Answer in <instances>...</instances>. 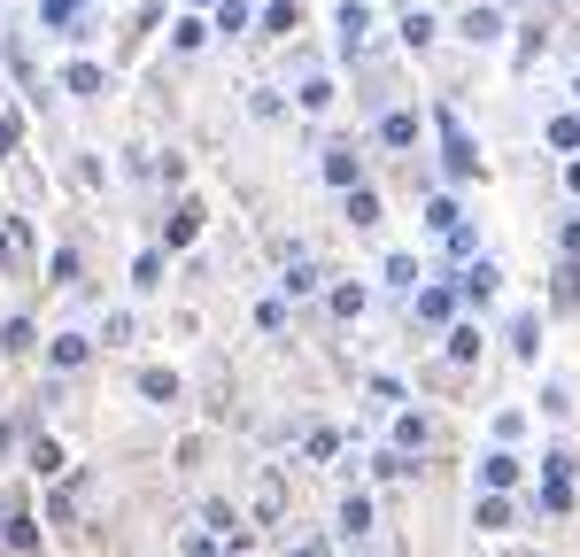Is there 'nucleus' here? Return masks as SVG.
Here are the masks:
<instances>
[{"mask_svg": "<svg viewBox=\"0 0 580 557\" xmlns=\"http://www.w3.org/2000/svg\"><path fill=\"white\" fill-rule=\"evenodd\" d=\"M434 124H441V163H449V178H480V147H472V132H464V117L457 109H449V101H441L434 109Z\"/></svg>", "mask_w": 580, "mask_h": 557, "instance_id": "nucleus-1", "label": "nucleus"}, {"mask_svg": "<svg viewBox=\"0 0 580 557\" xmlns=\"http://www.w3.org/2000/svg\"><path fill=\"white\" fill-rule=\"evenodd\" d=\"M534 511H542V519H565V511H573V449H550V457H542Z\"/></svg>", "mask_w": 580, "mask_h": 557, "instance_id": "nucleus-2", "label": "nucleus"}, {"mask_svg": "<svg viewBox=\"0 0 580 557\" xmlns=\"http://www.w3.org/2000/svg\"><path fill=\"white\" fill-rule=\"evenodd\" d=\"M194 240H202V202H194V194H178V202H171V217H163V256L194 248Z\"/></svg>", "mask_w": 580, "mask_h": 557, "instance_id": "nucleus-3", "label": "nucleus"}, {"mask_svg": "<svg viewBox=\"0 0 580 557\" xmlns=\"http://www.w3.org/2000/svg\"><path fill=\"white\" fill-rule=\"evenodd\" d=\"M457 39L464 47H495V39H503V8H495V0H472L457 16Z\"/></svg>", "mask_w": 580, "mask_h": 557, "instance_id": "nucleus-4", "label": "nucleus"}, {"mask_svg": "<svg viewBox=\"0 0 580 557\" xmlns=\"http://www.w3.org/2000/svg\"><path fill=\"white\" fill-rule=\"evenodd\" d=\"M457 294L472 302V310H488L495 294H503V271H495L488 256H480V264H464V271H457Z\"/></svg>", "mask_w": 580, "mask_h": 557, "instance_id": "nucleus-5", "label": "nucleus"}, {"mask_svg": "<svg viewBox=\"0 0 580 557\" xmlns=\"http://www.w3.org/2000/svg\"><path fill=\"white\" fill-rule=\"evenodd\" d=\"M333 24H341V55L356 62V55H364V39H372V8H364V0H341Z\"/></svg>", "mask_w": 580, "mask_h": 557, "instance_id": "nucleus-6", "label": "nucleus"}, {"mask_svg": "<svg viewBox=\"0 0 580 557\" xmlns=\"http://www.w3.org/2000/svg\"><path fill=\"white\" fill-rule=\"evenodd\" d=\"M24 465H31V480H62V472H70V457H62L55 434H31V441H24Z\"/></svg>", "mask_w": 580, "mask_h": 557, "instance_id": "nucleus-7", "label": "nucleus"}, {"mask_svg": "<svg viewBox=\"0 0 580 557\" xmlns=\"http://www.w3.org/2000/svg\"><path fill=\"white\" fill-rule=\"evenodd\" d=\"M202 527L217 534V542H225L232 557L248 550V527H240V511H232V503H217V496H209V503H202Z\"/></svg>", "mask_w": 580, "mask_h": 557, "instance_id": "nucleus-8", "label": "nucleus"}, {"mask_svg": "<svg viewBox=\"0 0 580 557\" xmlns=\"http://www.w3.org/2000/svg\"><path fill=\"white\" fill-rule=\"evenodd\" d=\"M62 93H78V101H93V93H109V70H101V62H62Z\"/></svg>", "mask_w": 580, "mask_h": 557, "instance_id": "nucleus-9", "label": "nucleus"}, {"mask_svg": "<svg viewBox=\"0 0 580 557\" xmlns=\"http://www.w3.org/2000/svg\"><path fill=\"white\" fill-rule=\"evenodd\" d=\"M256 31H263V39H294V31H302V0H271V8H256Z\"/></svg>", "mask_w": 580, "mask_h": 557, "instance_id": "nucleus-10", "label": "nucleus"}, {"mask_svg": "<svg viewBox=\"0 0 580 557\" xmlns=\"http://www.w3.org/2000/svg\"><path fill=\"white\" fill-rule=\"evenodd\" d=\"M86 356H93V333H55L47 341V372H78Z\"/></svg>", "mask_w": 580, "mask_h": 557, "instance_id": "nucleus-11", "label": "nucleus"}, {"mask_svg": "<svg viewBox=\"0 0 580 557\" xmlns=\"http://www.w3.org/2000/svg\"><path fill=\"white\" fill-rule=\"evenodd\" d=\"M379 147H387V155L418 147V109H387V117H379Z\"/></svg>", "mask_w": 580, "mask_h": 557, "instance_id": "nucleus-12", "label": "nucleus"}, {"mask_svg": "<svg viewBox=\"0 0 580 557\" xmlns=\"http://www.w3.org/2000/svg\"><path fill=\"white\" fill-rule=\"evenodd\" d=\"M480 488H488V496L519 488V457H511V449H488V457H480Z\"/></svg>", "mask_w": 580, "mask_h": 557, "instance_id": "nucleus-13", "label": "nucleus"}, {"mask_svg": "<svg viewBox=\"0 0 580 557\" xmlns=\"http://www.w3.org/2000/svg\"><path fill=\"white\" fill-rule=\"evenodd\" d=\"M325 178H333V186H364V155H356V147H325Z\"/></svg>", "mask_w": 580, "mask_h": 557, "instance_id": "nucleus-14", "label": "nucleus"}, {"mask_svg": "<svg viewBox=\"0 0 580 557\" xmlns=\"http://www.w3.org/2000/svg\"><path fill=\"white\" fill-rule=\"evenodd\" d=\"M140 395H147V403H163V411H171V403L186 395V387H178V372H171V364H147V372H140Z\"/></svg>", "mask_w": 580, "mask_h": 557, "instance_id": "nucleus-15", "label": "nucleus"}, {"mask_svg": "<svg viewBox=\"0 0 580 557\" xmlns=\"http://www.w3.org/2000/svg\"><path fill=\"white\" fill-rule=\"evenodd\" d=\"M511 356H526V364L542 356V310H519L511 318Z\"/></svg>", "mask_w": 580, "mask_h": 557, "instance_id": "nucleus-16", "label": "nucleus"}, {"mask_svg": "<svg viewBox=\"0 0 580 557\" xmlns=\"http://www.w3.org/2000/svg\"><path fill=\"white\" fill-rule=\"evenodd\" d=\"M0 542H8L16 557H39V519H31V503L16 511V519H8V527H0Z\"/></svg>", "mask_w": 580, "mask_h": 557, "instance_id": "nucleus-17", "label": "nucleus"}, {"mask_svg": "<svg viewBox=\"0 0 580 557\" xmlns=\"http://www.w3.org/2000/svg\"><path fill=\"white\" fill-rule=\"evenodd\" d=\"M434 31H441L434 8H403V47H410V55H418V47H434Z\"/></svg>", "mask_w": 580, "mask_h": 557, "instance_id": "nucleus-18", "label": "nucleus"}, {"mask_svg": "<svg viewBox=\"0 0 580 557\" xmlns=\"http://www.w3.org/2000/svg\"><path fill=\"white\" fill-rule=\"evenodd\" d=\"M341 534H348V542H364V534H372V496H364V488L341 496Z\"/></svg>", "mask_w": 580, "mask_h": 557, "instance_id": "nucleus-19", "label": "nucleus"}, {"mask_svg": "<svg viewBox=\"0 0 580 557\" xmlns=\"http://www.w3.org/2000/svg\"><path fill=\"white\" fill-rule=\"evenodd\" d=\"M457 310V287H418V325H449Z\"/></svg>", "mask_w": 580, "mask_h": 557, "instance_id": "nucleus-20", "label": "nucleus"}, {"mask_svg": "<svg viewBox=\"0 0 580 557\" xmlns=\"http://www.w3.org/2000/svg\"><path fill=\"white\" fill-rule=\"evenodd\" d=\"M573 302H580V264L565 256V264L550 271V310H573Z\"/></svg>", "mask_w": 580, "mask_h": 557, "instance_id": "nucleus-21", "label": "nucleus"}, {"mask_svg": "<svg viewBox=\"0 0 580 557\" xmlns=\"http://www.w3.org/2000/svg\"><path fill=\"white\" fill-rule=\"evenodd\" d=\"M348 225H356V233H372V225H379V194H372V186H348Z\"/></svg>", "mask_w": 580, "mask_h": 557, "instance_id": "nucleus-22", "label": "nucleus"}, {"mask_svg": "<svg viewBox=\"0 0 580 557\" xmlns=\"http://www.w3.org/2000/svg\"><path fill=\"white\" fill-rule=\"evenodd\" d=\"M209 31H217V24H202V16H178V24H171V47H178V55H202Z\"/></svg>", "mask_w": 580, "mask_h": 557, "instance_id": "nucleus-23", "label": "nucleus"}, {"mask_svg": "<svg viewBox=\"0 0 580 557\" xmlns=\"http://www.w3.org/2000/svg\"><path fill=\"white\" fill-rule=\"evenodd\" d=\"M472 527L503 534V527H511V496H480V503H472Z\"/></svg>", "mask_w": 580, "mask_h": 557, "instance_id": "nucleus-24", "label": "nucleus"}, {"mask_svg": "<svg viewBox=\"0 0 580 557\" xmlns=\"http://www.w3.org/2000/svg\"><path fill=\"white\" fill-rule=\"evenodd\" d=\"M217 31H225V39L256 31V8H248V0H217Z\"/></svg>", "mask_w": 580, "mask_h": 557, "instance_id": "nucleus-25", "label": "nucleus"}, {"mask_svg": "<svg viewBox=\"0 0 580 557\" xmlns=\"http://www.w3.org/2000/svg\"><path fill=\"white\" fill-rule=\"evenodd\" d=\"M163 271H171V264H163V248H140V264H132V287L155 294V287H163Z\"/></svg>", "mask_w": 580, "mask_h": 557, "instance_id": "nucleus-26", "label": "nucleus"}, {"mask_svg": "<svg viewBox=\"0 0 580 557\" xmlns=\"http://www.w3.org/2000/svg\"><path fill=\"white\" fill-rule=\"evenodd\" d=\"M78 16H86V0H39V24L47 31H70Z\"/></svg>", "mask_w": 580, "mask_h": 557, "instance_id": "nucleus-27", "label": "nucleus"}, {"mask_svg": "<svg viewBox=\"0 0 580 557\" xmlns=\"http://www.w3.org/2000/svg\"><path fill=\"white\" fill-rule=\"evenodd\" d=\"M364 302H372V294L356 287V279H348V287H333V294H325V310H333V318H364Z\"/></svg>", "mask_w": 580, "mask_h": 557, "instance_id": "nucleus-28", "label": "nucleus"}, {"mask_svg": "<svg viewBox=\"0 0 580 557\" xmlns=\"http://www.w3.org/2000/svg\"><path fill=\"white\" fill-rule=\"evenodd\" d=\"M47 287H78V248H70V240L47 256Z\"/></svg>", "mask_w": 580, "mask_h": 557, "instance_id": "nucleus-29", "label": "nucleus"}, {"mask_svg": "<svg viewBox=\"0 0 580 557\" xmlns=\"http://www.w3.org/2000/svg\"><path fill=\"white\" fill-rule=\"evenodd\" d=\"M31 341H39L31 318H8V325H0V356H31Z\"/></svg>", "mask_w": 580, "mask_h": 557, "instance_id": "nucleus-30", "label": "nucleus"}, {"mask_svg": "<svg viewBox=\"0 0 580 557\" xmlns=\"http://www.w3.org/2000/svg\"><path fill=\"white\" fill-rule=\"evenodd\" d=\"M426 441H434V426H426L418 411H403V418H395V449H426Z\"/></svg>", "mask_w": 580, "mask_h": 557, "instance_id": "nucleus-31", "label": "nucleus"}, {"mask_svg": "<svg viewBox=\"0 0 580 557\" xmlns=\"http://www.w3.org/2000/svg\"><path fill=\"white\" fill-rule=\"evenodd\" d=\"M287 294H318V264L310 256H287V279H279Z\"/></svg>", "mask_w": 580, "mask_h": 557, "instance_id": "nucleus-32", "label": "nucleus"}, {"mask_svg": "<svg viewBox=\"0 0 580 557\" xmlns=\"http://www.w3.org/2000/svg\"><path fill=\"white\" fill-rule=\"evenodd\" d=\"M480 356V325H449V364H472Z\"/></svg>", "mask_w": 580, "mask_h": 557, "instance_id": "nucleus-33", "label": "nucleus"}, {"mask_svg": "<svg viewBox=\"0 0 580 557\" xmlns=\"http://www.w3.org/2000/svg\"><path fill=\"white\" fill-rule=\"evenodd\" d=\"M333 449H341V434H333V426H310V434H302V457H310V465H325Z\"/></svg>", "mask_w": 580, "mask_h": 557, "instance_id": "nucleus-34", "label": "nucleus"}, {"mask_svg": "<svg viewBox=\"0 0 580 557\" xmlns=\"http://www.w3.org/2000/svg\"><path fill=\"white\" fill-rule=\"evenodd\" d=\"M379 271H387V287H418V256H403V248H395Z\"/></svg>", "mask_w": 580, "mask_h": 557, "instance_id": "nucleus-35", "label": "nucleus"}, {"mask_svg": "<svg viewBox=\"0 0 580 557\" xmlns=\"http://www.w3.org/2000/svg\"><path fill=\"white\" fill-rule=\"evenodd\" d=\"M132 333H140V325H132V310H109V318H101V341H109V349H124Z\"/></svg>", "mask_w": 580, "mask_h": 557, "instance_id": "nucleus-36", "label": "nucleus"}, {"mask_svg": "<svg viewBox=\"0 0 580 557\" xmlns=\"http://www.w3.org/2000/svg\"><path fill=\"white\" fill-rule=\"evenodd\" d=\"M256 511H263V519H279V511H287V480H279V472H271V480H263V496H256Z\"/></svg>", "mask_w": 580, "mask_h": 557, "instance_id": "nucleus-37", "label": "nucleus"}, {"mask_svg": "<svg viewBox=\"0 0 580 557\" xmlns=\"http://www.w3.org/2000/svg\"><path fill=\"white\" fill-rule=\"evenodd\" d=\"M256 325H263V333H287V294H271V302H256Z\"/></svg>", "mask_w": 580, "mask_h": 557, "instance_id": "nucleus-38", "label": "nucleus"}, {"mask_svg": "<svg viewBox=\"0 0 580 557\" xmlns=\"http://www.w3.org/2000/svg\"><path fill=\"white\" fill-rule=\"evenodd\" d=\"M302 109H310V117L333 109V78H302Z\"/></svg>", "mask_w": 580, "mask_h": 557, "instance_id": "nucleus-39", "label": "nucleus"}, {"mask_svg": "<svg viewBox=\"0 0 580 557\" xmlns=\"http://www.w3.org/2000/svg\"><path fill=\"white\" fill-rule=\"evenodd\" d=\"M16 147H24V117H16V109H0V155H16Z\"/></svg>", "mask_w": 580, "mask_h": 557, "instance_id": "nucleus-40", "label": "nucleus"}, {"mask_svg": "<svg viewBox=\"0 0 580 557\" xmlns=\"http://www.w3.org/2000/svg\"><path fill=\"white\" fill-rule=\"evenodd\" d=\"M542 132H550V147H580V117H550Z\"/></svg>", "mask_w": 580, "mask_h": 557, "instance_id": "nucleus-41", "label": "nucleus"}, {"mask_svg": "<svg viewBox=\"0 0 580 557\" xmlns=\"http://www.w3.org/2000/svg\"><path fill=\"white\" fill-rule=\"evenodd\" d=\"M542 411H550V418H565V411H573V387H565V380H550V387H542Z\"/></svg>", "mask_w": 580, "mask_h": 557, "instance_id": "nucleus-42", "label": "nucleus"}, {"mask_svg": "<svg viewBox=\"0 0 580 557\" xmlns=\"http://www.w3.org/2000/svg\"><path fill=\"white\" fill-rule=\"evenodd\" d=\"M16 240H24V225H0V271L16 264Z\"/></svg>", "mask_w": 580, "mask_h": 557, "instance_id": "nucleus-43", "label": "nucleus"}, {"mask_svg": "<svg viewBox=\"0 0 580 557\" xmlns=\"http://www.w3.org/2000/svg\"><path fill=\"white\" fill-rule=\"evenodd\" d=\"M557 240H565V256L580 264V217H565V233H557Z\"/></svg>", "mask_w": 580, "mask_h": 557, "instance_id": "nucleus-44", "label": "nucleus"}, {"mask_svg": "<svg viewBox=\"0 0 580 557\" xmlns=\"http://www.w3.org/2000/svg\"><path fill=\"white\" fill-rule=\"evenodd\" d=\"M16 511H24V496H16V488H0V527H8Z\"/></svg>", "mask_w": 580, "mask_h": 557, "instance_id": "nucleus-45", "label": "nucleus"}, {"mask_svg": "<svg viewBox=\"0 0 580 557\" xmlns=\"http://www.w3.org/2000/svg\"><path fill=\"white\" fill-rule=\"evenodd\" d=\"M565 194H573V202H580V155H573V163H565Z\"/></svg>", "mask_w": 580, "mask_h": 557, "instance_id": "nucleus-46", "label": "nucleus"}, {"mask_svg": "<svg viewBox=\"0 0 580 557\" xmlns=\"http://www.w3.org/2000/svg\"><path fill=\"white\" fill-rule=\"evenodd\" d=\"M294 557H325V542H294Z\"/></svg>", "mask_w": 580, "mask_h": 557, "instance_id": "nucleus-47", "label": "nucleus"}, {"mask_svg": "<svg viewBox=\"0 0 580 557\" xmlns=\"http://www.w3.org/2000/svg\"><path fill=\"white\" fill-rule=\"evenodd\" d=\"M573 101H580V78H573Z\"/></svg>", "mask_w": 580, "mask_h": 557, "instance_id": "nucleus-48", "label": "nucleus"}, {"mask_svg": "<svg viewBox=\"0 0 580 557\" xmlns=\"http://www.w3.org/2000/svg\"><path fill=\"white\" fill-rule=\"evenodd\" d=\"M495 8H503V0H495Z\"/></svg>", "mask_w": 580, "mask_h": 557, "instance_id": "nucleus-49", "label": "nucleus"}, {"mask_svg": "<svg viewBox=\"0 0 580 557\" xmlns=\"http://www.w3.org/2000/svg\"><path fill=\"white\" fill-rule=\"evenodd\" d=\"M240 557H248V550H240Z\"/></svg>", "mask_w": 580, "mask_h": 557, "instance_id": "nucleus-50", "label": "nucleus"}]
</instances>
